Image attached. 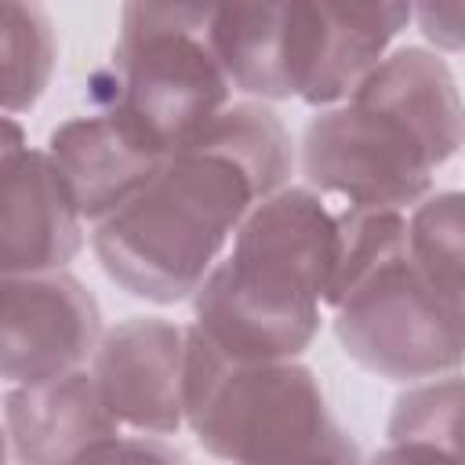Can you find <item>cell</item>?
Returning a JSON list of instances; mask_svg holds the SVG:
<instances>
[{"label": "cell", "mask_w": 465, "mask_h": 465, "mask_svg": "<svg viewBox=\"0 0 465 465\" xmlns=\"http://www.w3.org/2000/svg\"><path fill=\"white\" fill-rule=\"evenodd\" d=\"M287 167V134L269 109L222 105L160 160L134 196L98 222L94 251L105 272L138 298H185Z\"/></svg>", "instance_id": "obj_1"}, {"label": "cell", "mask_w": 465, "mask_h": 465, "mask_svg": "<svg viewBox=\"0 0 465 465\" xmlns=\"http://www.w3.org/2000/svg\"><path fill=\"white\" fill-rule=\"evenodd\" d=\"M345 102L309 124L305 174L352 207H403L454 156L461 105L447 65L418 47L381 58Z\"/></svg>", "instance_id": "obj_2"}, {"label": "cell", "mask_w": 465, "mask_h": 465, "mask_svg": "<svg viewBox=\"0 0 465 465\" xmlns=\"http://www.w3.org/2000/svg\"><path fill=\"white\" fill-rule=\"evenodd\" d=\"M338 262V222L302 189L262 200L196 298V331L229 360L294 356L316 331Z\"/></svg>", "instance_id": "obj_3"}, {"label": "cell", "mask_w": 465, "mask_h": 465, "mask_svg": "<svg viewBox=\"0 0 465 465\" xmlns=\"http://www.w3.org/2000/svg\"><path fill=\"white\" fill-rule=\"evenodd\" d=\"M222 0H127L109 113L156 153H174L229 98L218 54Z\"/></svg>", "instance_id": "obj_4"}, {"label": "cell", "mask_w": 465, "mask_h": 465, "mask_svg": "<svg viewBox=\"0 0 465 465\" xmlns=\"http://www.w3.org/2000/svg\"><path fill=\"white\" fill-rule=\"evenodd\" d=\"M185 414L225 458H341L338 425L302 367H236L200 331L185 338Z\"/></svg>", "instance_id": "obj_5"}, {"label": "cell", "mask_w": 465, "mask_h": 465, "mask_svg": "<svg viewBox=\"0 0 465 465\" xmlns=\"http://www.w3.org/2000/svg\"><path fill=\"white\" fill-rule=\"evenodd\" d=\"M338 305V338L349 356L389 378H425L458 367L461 298L443 291L403 240L367 265Z\"/></svg>", "instance_id": "obj_6"}, {"label": "cell", "mask_w": 465, "mask_h": 465, "mask_svg": "<svg viewBox=\"0 0 465 465\" xmlns=\"http://www.w3.org/2000/svg\"><path fill=\"white\" fill-rule=\"evenodd\" d=\"M98 338L94 298L65 272H33L0 287V378L44 381L87 360Z\"/></svg>", "instance_id": "obj_7"}, {"label": "cell", "mask_w": 465, "mask_h": 465, "mask_svg": "<svg viewBox=\"0 0 465 465\" xmlns=\"http://www.w3.org/2000/svg\"><path fill=\"white\" fill-rule=\"evenodd\" d=\"M218 54L229 84L251 94H305L320 54L312 0H222Z\"/></svg>", "instance_id": "obj_8"}, {"label": "cell", "mask_w": 465, "mask_h": 465, "mask_svg": "<svg viewBox=\"0 0 465 465\" xmlns=\"http://www.w3.org/2000/svg\"><path fill=\"white\" fill-rule=\"evenodd\" d=\"M80 251V211L51 156L15 149L0 160V276L62 269Z\"/></svg>", "instance_id": "obj_9"}, {"label": "cell", "mask_w": 465, "mask_h": 465, "mask_svg": "<svg viewBox=\"0 0 465 465\" xmlns=\"http://www.w3.org/2000/svg\"><path fill=\"white\" fill-rule=\"evenodd\" d=\"M94 385L113 418L171 432L185 414V334L163 320H131L98 352Z\"/></svg>", "instance_id": "obj_10"}, {"label": "cell", "mask_w": 465, "mask_h": 465, "mask_svg": "<svg viewBox=\"0 0 465 465\" xmlns=\"http://www.w3.org/2000/svg\"><path fill=\"white\" fill-rule=\"evenodd\" d=\"M163 153L131 134L113 113L84 116L51 134V163L65 178L73 203L91 222L113 214L160 167Z\"/></svg>", "instance_id": "obj_11"}, {"label": "cell", "mask_w": 465, "mask_h": 465, "mask_svg": "<svg viewBox=\"0 0 465 465\" xmlns=\"http://www.w3.org/2000/svg\"><path fill=\"white\" fill-rule=\"evenodd\" d=\"M7 425L22 458H94L102 440H120L116 418L105 407L94 378L58 374L25 381L7 396Z\"/></svg>", "instance_id": "obj_12"}, {"label": "cell", "mask_w": 465, "mask_h": 465, "mask_svg": "<svg viewBox=\"0 0 465 465\" xmlns=\"http://www.w3.org/2000/svg\"><path fill=\"white\" fill-rule=\"evenodd\" d=\"M320 25V54L305 102H334L349 94L385 54V44L411 22V0H312Z\"/></svg>", "instance_id": "obj_13"}, {"label": "cell", "mask_w": 465, "mask_h": 465, "mask_svg": "<svg viewBox=\"0 0 465 465\" xmlns=\"http://www.w3.org/2000/svg\"><path fill=\"white\" fill-rule=\"evenodd\" d=\"M54 36L33 0H0V113L29 109L51 76Z\"/></svg>", "instance_id": "obj_14"}, {"label": "cell", "mask_w": 465, "mask_h": 465, "mask_svg": "<svg viewBox=\"0 0 465 465\" xmlns=\"http://www.w3.org/2000/svg\"><path fill=\"white\" fill-rule=\"evenodd\" d=\"M458 407H461V381L458 374H447V381L429 385L400 400V411L392 418L389 436L403 440L407 450L421 440H432L429 447L454 454V436H458Z\"/></svg>", "instance_id": "obj_15"}, {"label": "cell", "mask_w": 465, "mask_h": 465, "mask_svg": "<svg viewBox=\"0 0 465 465\" xmlns=\"http://www.w3.org/2000/svg\"><path fill=\"white\" fill-rule=\"evenodd\" d=\"M411 11L418 15L429 40L447 51L461 47V0H411Z\"/></svg>", "instance_id": "obj_16"}, {"label": "cell", "mask_w": 465, "mask_h": 465, "mask_svg": "<svg viewBox=\"0 0 465 465\" xmlns=\"http://www.w3.org/2000/svg\"><path fill=\"white\" fill-rule=\"evenodd\" d=\"M15 149H22V127L7 116H0V160L11 156Z\"/></svg>", "instance_id": "obj_17"}, {"label": "cell", "mask_w": 465, "mask_h": 465, "mask_svg": "<svg viewBox=\"0 0 465 465\" xmlns=\"http://www.w3.org/2000/svg\"><path fill=\"white\" fill-rule=\"evenodd\" d=\"M7 280H11V276H0V287H4V283H7Z\"/></svg>", "instance_id": "obj_18"}]
</instances>
